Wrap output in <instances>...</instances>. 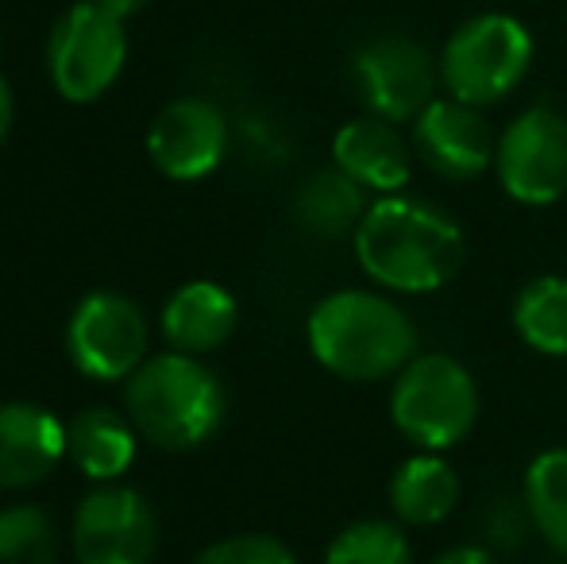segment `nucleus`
<instances>
[{
    "label": "nucleus",
    "instance_id": "1",
    "mask_svg": "<svg viewBox=\"0 0 567 564\" xmlns=\"http://www.w3.org/2000/svg\"><path fill=\"white\" fill-rule=\"evenodd\" d=\"M355 259L371 283L394 294H433L463 271L467 236L441 205L386 194L367 205L355 228Z\"/></svg>",
    "mask_w": 567,
    "mask_h": 564
},
{
    "label": "nucleus",
    "instance_id": "2",
    "mask_svg": "<svg viewBox=\"0 0 567 564\" xmlns=\"http://www.w3.org/2000/svg\"><path fill=\"white\" fill-rule=\"evenodd\" d=\"M306 337L317 363L351 383L394 379L417 356V325L379 290H337L321 298L309 314Z\"/></svg>",
    "mask_w": 567,
    "mask_h": 564
},
{
    "label": "nucleus",
    "instance_id": "3",
    "mask_svg": "<svg viewBox=\"0 0 567 564\" xmlns=\"http://www.w3.org/2000/svg\"><path fill=\"white\" fill-rule=\"evenodd\" d=\"M225 387L197 356L163 352L127 376L124 410L135 433L171 452L205 444L225 422Z\"/></svg>",
    "mask_w": 567,
    "mask_h": 564
},
{
    "label": "nucleus",
    "instance_id": "4",
    "mask_svg": "<svg viewBox=\"0 0 567 564\" xmlns=\"http://www.w3.org/2000/svg\"><path fill=\"white\" fill-rule=\"evenodd\" d=\"M390 422L417 452H449L478 422V383L455 356H413L390 387Z\"/></svg>",
    "mask_w": 567,
    "mask_h": 564
},
{
    "label": "nucleus",
    "instance_id": "5",
    "mask_svg": "<svg viewBox=\"0 0 567 564\" xmlns=\"http://www.w3.org/2000/svg\"><path fill=\"white\" fill-rule=\"evenodd\" d=\"M529 28L517 16L478 12L463 20L441 51V85L471 109L502 105L533 70Z\"/></svg>",
    "mask_w": 567,
    "mask_h": 564
},
{
    "label": "nucleus",
    "instance_id": "6",
    "mask_svg": "<svg viewBox=\"0 0 567 564\" xmlns=\"http://www.w3.org/2000/svg\"><path fill=\"white\" fill-rule=\"evenodd\" d=\"M127 59L124 20L109 16L97 0L74 4L59 16L47 43L51 82L70 105H90L120 78Z\"/></svg>",
    "mask_w": 567,
    "mask_h": 564
},
{
    "label": "nucleus",
    "instance_id": "7",
    "mask_svg": "<svg viewBox=\"0 0 567 564\" xmlns=\"http://www.w3.org/2000/svg\"><path fill=\"white\" fill-rule=\"evenodd\" d=\"M351 78H355L367 116H379L386 124H410L436 101L441 62L413 35L386 31L359 47L351 59Z\"/></svg>",
    "mask_w": 567,
    "mask_h": 564
},
{
    "label": "nucleus",
    "instance_id": "8",
    "mask_svg": "<svg viewBox=\"0 0 567 564\" xmlns=\"http://www.w3.org/2000/svg\"><path fill=\"white\" fill-rule=\"evenodd\" d=\"M494 171L517 205H556L567 194V121L553 105L517 113L498 136Z\"/></svg>",
    "mask_w": 567,
    "mask_h": 564
},
{
    "label": "nucleus",
    "instance_id": "9",
    "mask_svg": "<svg viewBox=\"0 0 567 564\" xmlns=\"http://www.w3.org/2000/svg\"><path fill=\"white\" fill-rule=\"evenodd\" d=\"M66 348L82 376L116 383L147 360V317L124 294L97 290L78 301L66 329Z\"/></svg>",
    "mask_w": 567,
    "mask_h": 564
},
{
    "label": "nucleus",
    "instance_id": "10",
    "mask_svg": "<svg viewBox=\"0 0 567 564\" xmlns=\"http://www.w3.org/2000/svg\"><path fill=\"white\" fill-rule=\"evenodd\" d=\"M155 511L132 488H101L74 514L78 564H151Z\"/></svg>",
    "mask_w": 567,
    "mask_h": 564
},
{
    "label": "nucleus",
    "instance_id": "11",
    "mask_svg": "<svg viewBox=\"0 0 567 564\" xmlns=\"http://www.w3.org/2000/svg\"><path fill=\"white\" fill-rule=\"evenodd\" d=\"M498 136L486 124L483 109H471L455 98H436L413 121V155L449 182H475L494 166Z\"/></svg>",
    "mask_w": 567,
    "mask_h": 564
},
{
    "label": "nucleus",
    "instance_id": "12",
    "mask_svg": "<svg viewBox=\"0 0 567 564\" xmlns=\"http://www.w3.org/2000/svg\"><path fill=\"white\" fill-rule=\"evenodd\" d=\"M228 151V124L217 105L202 98H182L158 109L147 132V155L166 178L194 182L220 166Z\"/></svg>",
    "mask_w": 567,
    "mask_h": 564
},
{
    "label": "nucleus",
    "instance_id": "13",
    "mask_svg": "<svg viewBox=\"0 0 567 564\" xmlns=\"http://www.w3.org/2000/svg\"><path fill=\"white\" fill-rule=\"evenodd\" d=\"M332 163L355 186L374 189L379 197L402 194L413 178V143L379 116L348 121L332 140Z\"/></svg>",
    "mask_w": 567,
    "mask_h": 564
},
{
    "label": "nucleus",
    "instance_id": "14",
    "mask_svg": "<svg viewBox=\"0 0 567 564\" xmlns=\"http://www.w3.org/2000/svg\"><path fill=\"white\" fill-rule=\"evenodd\" d=\"M66 457V429L35 402L0 407V488H35Z\"/></svg>",
    "mask_w": 567,
    "mask_h": 564
},
{
    "label": "nucleus",
    "instance_id": "15",
    "mask_svg": "<svg viewBox=\"0 0 567 564\" xmlns=\"http://www.w3.org/2000/svg\"><path fill=\"white\" fill-rule=\"evenodd\" d=\"M455 506H460V475L444 460V452H417L390 475V511L402 526H441Z\"/></svg>",
    "mask_w": 567,
    "mask_h": 564
},
{
    "label": "nucleus",
    "instance_id": "16",
    "mask_svg": "<svg viewBox=\"0 0 567 564\" xmlns=\"http://www.w3.org/2000/svg\"><path fill=\"white\" fill-rule=\"evenodd\" d=\"M239 306L217 283H186L163 309V332L178 352L202 356L236 332Z\"/></svg>",
    "mask_w": 567,
    "mask_h": 564
},
{
    "label": "nucleus",
    "instance_id": "17",
    "mask_svg": "<svg viewBox=\"0 0 567 564\" xmlns=\"http://www.w3.org/2000/svg\"><path fill=\"white\" fill-rule=\"evenodd\" d=\"M66 457L90 480H116L135 460V425L116 410H85L66 425Z\"/></svg>",
    "mask_w": 567,
    "mask_h": 564
},
{
    "label": "nucleus",
    "instance_id": "18",
    "mask_svg": "<svg viewBox=\"0 0 567 564\" xmlns=\"http://www.w3.org/2000/svg\"><path fill=\"white\" fill-rule=\"evenodd\" d=\"M509 321L525 348L553 360L567 356V275H537L525 283Z\"/></svg>",
    "mask_w": 567,
    "mask_h": 564
},
{
    "label": "nucleus",
    "instance_id": "19",
    "mask_svg": "<svg viewBox=\"0 0 567 564\" xmlns=\"http://www.w3.org/2000/svg\"><path fill=\"white\" fill-rule=\"evenodd\" d=\"M293 213H298L301 228L317 236H355L359 221L367 213V197L363 186H355L343 171H321L306 178V186L298 189Z\"/></svg>",
    "mask_w": 567,
    "mask_h": 564
},
{
    "label": "nucleus",
    "instance_id": "20",
    "mask_svg": "<svg viewBox=\"0 0 567 564\" xmlns=\"http://www.w3.org/2000/svg\"><path fill=\"white\" fill-rule=\"evenodd\" d=\"M525 511L537 534L567 557V449H545L525 468Z\"/></svg>",
    "mask_w": 567,
    "mask_h": 564
},
{
    "label": "nucleus",
    "instance_id": "21",
    "mask_svg": "<svg viewBox=\"0 0 567 564\" xmlns=\"http://www.w3.org/2000/svg\"><path fill=\"white\" fill-rule=\"evenodd\" d=\"M324 564H413V545L402 522L359 519L332 537Z\"/></svg>",
    "mask_w": 567,
    "mask_h": 564
},
{
    "label": "nucleus",
    "instance_id": "22",
    "mask_svg": "<svg viewBox=\"0 0 567 564\" xmlns=\"http://www.w3.org/2000/svg\"><path fill=\"white\" fill-rule=\"evenodd\" d=\"M59 542L54 526L39 506H8L0 511V564H54Z\"/></svg>",
    "mask_w": 567,
    "mask_h": 564
},
{
    "label": "nucleus",
    "instance_id": "23",
    "mask_svg": "<svg viewBox=\"0 0 567 564\" xmlns=\"http://www.w3.org/2000/svg\"><path fill=\"white\" fill-rule=\"evenodd\" d=\"M194 564H298V557L270 534H236L202 550Z\"/></svg>",
    "mask_w": 567,
    "mask_h": 564
},
{
    "label": "nucleus",
    "instance_id": "24",
    "mask_svg": "<svg viewBox=\"0 0 567 564\" xmlns=\"http://www.w3.org/2000/svg\"><path fill=\"white\" fill-rule=\"evenodd\" d=\"M429 564H498L486 550H478V545H455V550L441 553V557H433Z\"/></svg>",
    "mask_w": 567,
    "mask_h": 564
},
{
    "label": "nucleus",
    "instance_id": "25",
    "mask_svg": "<svg viewBox=\"0 0 567 564\" xmlns=\"http://www.w3.org/2000/svg\"><path fill=\"white\" fill-rule=\"evenodd\" d=\"M12 116H16V101H12V90H8L4 74H0V143H4L8 129H12Z\"/></svg>",
    "mask_w": 567,
    "mask_h": 564
},
{
    "label": "nucleus",
    "instance_id": "26",
    "mask_svg": "<svg viewBox=\"0 0 567 564\" xmlns=\"http://www.w3.org/2000/svg\"><path fill=\"white\" fill-rule=\"evenodd\" d=\"M101 8H105L109 16H116V20H127V16L143 12L147 8V0H97Z\"/></svg>",
    "mask_w": 567,
    "mask_h": 564
}]
</instances>
